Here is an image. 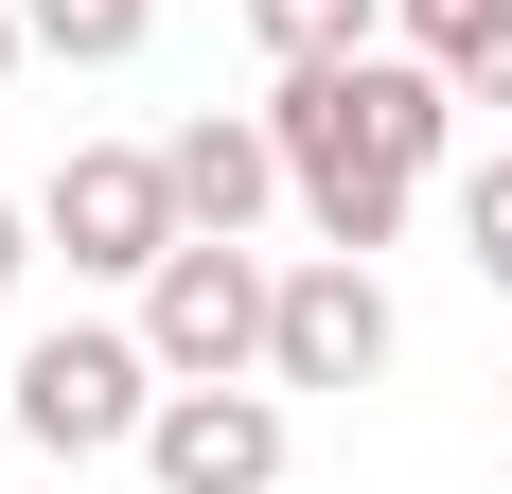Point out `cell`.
Masks as SVG:
<instances>
[{
    "label": "cell",
    "mask_w": 512,
    "mask_h": 494,
    "mask_svg": "<svg viewBox=\"0 0 512 494\" xmlns=\"http://www.w3.org/2000/svg\"><path fill=\"white\" fill-rule=\"evenodd\" d=\"M265 336H283V265H265L248 230H195V247L142 283V353L177 371V389H248Z\"/></svg>",
    "instance_id": "obj_1"
},
{
    "label": "cell",
    "mask_w": 512,
    "mask_h": 494,
    "mask_svg": "<svg viewBox=\"0 0 512 494\" xmlns=\"http://www.w3.org/2000/svg\"><path fill=\"white\" fill-rule=\"evenodd\" d=\"M159 389H177V371H159L142 336H89V318L36 336L18 371H0V406H18V442H36V459H124V442L159 424Z\"/></svg>",
    "instance_id": "obj_2"
},
{
    "label": "cell",
    "mask_w": 512,
    "mask_h": 494,
    "mask_svg": "<svg viewBox=\"0 0 512 494\" xmlns=\"http://www.w3.org/2000/svg\"><path fill=\"white\" fill-rule=\"evenodd\" d=\"M36 230L71 247V265H89V283H159V265H177V177H159L142 142H71L53 159V195H36Z\"/></svg>",
    "instance_id": "obj_3"
},
{
    "label": "cell",
    "mask_w": 512,
    "mask_h": 494,
    "mask_svg": "<svg viewBox=\"0 0 512 494\" xmlns=\"http://www.w3.org/2000/svg\"><path fill=\"white\" fill-rule=\"evenodd\" d=\"M371 371H389V283H371L354 247L283 265V336H265V389H371Z\"/></svg>",
    "instance_id": "obj_4"
},
{
    "label": "cell",
    "mask_w": 512,
    "mask_h": 494,
    "mask_svg": "<svg viewBox=\"0 0 512 494\" xmlns=\"http://www.w3.org/2000/svg\"><path fill=\"white\" fill-rule=\"evenodd\" d=\"M142 477L159 494H283V406L265 389H159Z\"/></svg>",
    "instance_id": "obj_5"
},
{
    "label": "cell",
    "mask_w": 512,
    "mask_h": 494,
    "mask_svg": "<svg viewBox=\"0 0 512 494\" xmlns=\"http://www.w3.org/2000/svg\"><path fill=\"white\" fill-rule=\"evenodd\" d=\"M159 177H177V230H248L265 195H301L283 142H265V106H195V124L159 142Z\"/></svg>",
    "instance_id": "obj_6"
},
{
    "label": "cell",
    "mask_w": 512,
    "mask_h": 494,
    "mask_svg": "<svg viewBox=\"0 0 512 494\" xmlns=\"http://www.w3.org/2000/svg\"><path fill=\"white\" fill-rule=\"evenodd\" d=\"M389 18H407V53L460 106H512V0H389Z\"/></svg>",
    "instance_id": "obj_7"
},
{
    "label": "cell",
    "mask_w": 512,
    "mask_h": 494,
    "mask_svg": "<svg viewBox=\"0 0 512 494\" xmlns=\"http://www.w3.org/2000/svg\"><path fill=\"white\" fill-rule=\"evenodd\" d=\"M248 36L283 53V71H318V53H371V36H389V0H248Z\"/></svg>",
    "instance_id": "obj_8"
},
{
    "label": "cell",
    "mask_w": 512,
    "mask_h": 494,
    "mask_svg": "<svg viewBox=\"0 0 512 494\" xmlns=\"http://www.w3.org/2000/svg\"><path fill=\"white\" fill-rule=\"evenodd\" d=\"M36 18V53H71V71H124V53L159 36V0H18Z\"/></svg>",
    "instance_id": "obj_9"
},
{
    "label": "cell",
    "mask_w": 512,
    "mask_h": 494,
    "mask_svg": "<svg viewBox=\"0 0 512 494\" xmlns=\"http://www.w3.org/2000/svg\"><path fill=\"white\" fill-rule=\"evenodd\" d=\"M460 265H477V283H512V159H477V177H460Z\"/></svg>",
    "instance_id": "obj_10"
},
{
    "label": "cell",
    "mask_w": 512,
    "mask_h": 494,
    "mask_svg": "<svg viewBox=\"0 0 512 494\" xmlns=\"http://www.w3.org/2000/svg\"><path fill=\"white\" fill-rule=\"evenodd\" d=\"M18 265H36V212H18V195H0V300H18Z\"/></svg>",
    "instance_id": "obj_11"
},
{
    "label": "cell",
    "mask_w": 512,
    "mask_h": 494,
    "mask_svg": "<svg viewBox=\"0 0 512 494\" xmlns=\"http://www.w3.org/2000/svg\"><path fill=\"white\" fill-rule=\"evenodd\" d=\"M18 53H36V18H18V0H0V71H18Z\"/></svg>",
    "instance_id": "obj_12"
},
{
    "label": "cell",
    "mask_w": 512,
    "mask_h": 494,
    "mask_svg": "<svg viewBox=\"0 0 512 494\" xmlns=\"http://www.w3.org/2000/svg\"><path fill=\"white\" fill-rule=\"evenodd\" d=\"M495 389H512V371H495Z\"/></svg>",
    "instance_id": "obj_13"
}]
</instances>
